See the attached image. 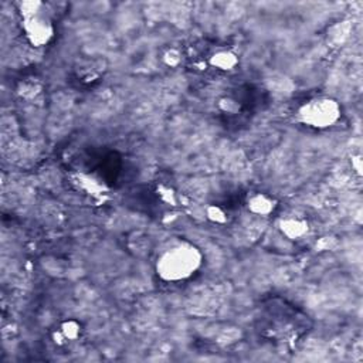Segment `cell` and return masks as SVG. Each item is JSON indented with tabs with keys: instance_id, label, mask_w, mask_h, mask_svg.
Returning <instances> with one entry per match:
<instances>
[{
	"instance_id": "cell-1",
	"label": "cell",
	"mask_w": 363,
	"mask_h": 363,
	"mask_svg": "<svg viewBox=\"0 0 363 363\" xmlns=\"http://www.w3.org/2000/svg\"><path fill=\"white\" fill-rule=\"evenodd\" d=\"M201 259V252L196 245L179 241L160 252L156 261V272L163 281H184L197 272Z\"/></svg>"
},
{
	"instance_id": "cell-4",
	"label": "cell",
	"mask_w": 363,
	"mask_h": 363,
	"mask_svg": "<svg viewBox=\"0 0 363 363\" xmlns=\"http://www.w3.org/2000/svg\"><path fill=\"white\" fill-rule=\"evenodd\" d=\"M248 207H250L251 211H254L257 214H261V216H265V214H268L274 210L275 204H274V200L269 199L268 196L257 194V196L251 197V200L248 201Z\"/></svg>"
},
{
	"instance_id": "cell-3",
	"label": "cell",
	"mask_w": 363,
	"mask_h": 363,
	"mask_svg": "<svg viewBox=\"0 0 363 363\" xmlns=\"http://www.w3.org/2000/svg\"><path fill=\"white\" fill-rule=\"evenodd\" d=\"M41 3H24L21 4V14L24 16V30L30 41L35 45L44 44L52 35V27L50 20L41 14Z\"/></svg>"
},
{
	"instance_id": "cell-2",
	"label": "cell",
	"mask_w": 363,
	"mask_h": 363,
	"mask_svg": "<svg viewBox=\"0 0 363 363\" xmlns=\"http://www.w3.org/2000/svg\"><path fill=\"white\" fill-rule=\"evenodd\" d=\"M299 119L312 128L332 126L340 116L339 104L328 96H319L305 102L298 111Z\"/></svg>"
},
{
	"instance_id": "cell-6",
	"label": "cell",
	"mask_w": 363,
	"mask_h": 363,
	"mask_svg": "<svg viewBox=\"0 0 363 363\" xmlns=\"http://www.w3.org/2000/svg\"><path fill=\"white\" fill-rule=\"evenodd\" d=\"M211 62L214 65H217L218 68L221 69H230L231 67L235 65L237 60H235V55L228 52V51H223V52H218L216 54L213 58H211Z\"/></svg>"
},
{
	"instance_id": "cell-5",
	"label": "cell",
	"mask_w": 363,
	"mask_h": 363,
	"mask_svg": "<svg viewBox=\"0 0 363 363\" xmlns=\"http://www.w3.org/2000/svg\"><path fill=\"white\" fill-rule=\"evenodd\" d=\"M281 228H282V233H285L288 237L298 238L308 230V224L298 218H286L282 221Z\"/></svg>"
}]
</instances>
